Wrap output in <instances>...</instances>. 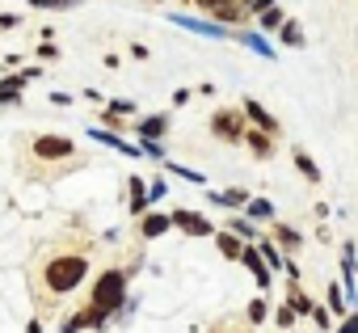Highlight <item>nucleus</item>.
Returning <instances> with one entry per match:
<instances>
[{
    "label": "nucleus",
    "mask_w": 358,
    "mask_h": 333,
    "mask_svg": "<svg viewBox=\"0 0 358 333\" xmlns=\"http://www.w3.org/2000/svg\"><path fill=\"white\" fill-rule=\"evenodd\" d=\"M122 295H127V278H122L118 270H106V274L97 278V287H93V308H97L101 316H110V312L122 308Z\"/></svg>",
    "instance_id": "obj_1"
},
{
    "label": "nucleus",
    "mask_w": 358,
    "mask_h": 333,
    "mask_svg": "<svg viewBox=\"0 0 358 333\" xmlns=\"http://www.w3.org/2000/svg\"><path fill=\"white\" fill-rule=\"evenodd\" d=\"M85 274H89V262L85 257H55L47 266V287L51 291H72Z\"/></svg>",
    "instance_id": "obj_2"
},
{
    "label": "nucleus",
    "mask_w": 358,
    "mask_h": 333,
    "mask_svg": "<svg viewBox=\"0 0 358 333\" xmlns=\"http://www.w3.org/2000/svg\"><path fill=\"white\" fill-rule=\"evenodd\" d=\"M173 22L194 30V34H207V38H232V30L224 22H203V17H186V13H173Z\"/></svg>",
    "instance_id": "obj_3"
},
{
    "label": "nucleus",
    "mask_w": 358,
    "mask_h": 333,
    "mask_svg": "<svg viewBox=\"0 0 358 333\" xmlns=\"http://www.w3.org/2000/svg\"><path fill=\"white\" fill-rule=\"evenodd\" d=\"M34 152L43 160H59V156H72V139H64V135H38L34 139Z\"/></svg>",
    "instance_id": "obj_4"
},
{
    "label": "nucleus",
    "mask_w": 358,
    "mask_h": 333,
    "mask_svg": "<svg viewBox=\"0 0 358 333\" xmlns=\"http://www.w3.org/2000/svg\"><path fill=\"white\" fill-rule=\"evenodd\" d=\"M169 220L182 228V232H190V236H211V224H207L203 215H194V211H173Z\"/></svg>",
    "instance_id": "obj_5"
},
{
    "label": "nucleus",
    "mask_w": 358,
    "mask_h": 333,
    "mask_svg": "<svg viewBox=\"0 0 358 333\" xmlns=\"http://www.w3.org/2000/svg\"><path fill=\"white\" fill-rule=\"evenodd\" d=\"M241 262L253 270V278H257V287H270V266L262 262V253L257 249H249V245H241Z\"/></svg>",
    "instance_id": "obj_6"
},
{
    "label": "nucleus",
    "mask_w": 358,
    "mask_h": 333,
    "mask_svg": "<svg viewBox=\"0 0 358 333\" xmlns=\"http://www.w3.org/2000/svg\"><path fill=\"white\" fill-rule=\"evenodd\" d=\"M211 127H215V135H224V139H232V143L241 139V114H236V110L215 114V122H211Z\"/></svg>",
    "instance_id": "obj_7"
},
{
    "label": "nucleus",
    "mask_w": 358,
    "mask_h": 333,
    "mask_svg": "<svg viewBox=\"0 0 358 333\" xmlns=\"http://www.w3.org/2000/svg\"><path fill=\"white\" fill-rule=\"evenodd\" d=\"M245 114H249V118H253V122H257V127H262V131H270V135H274V131H278V122H274V118H270V110H262V106H257V101H253V97H249V101H245Z\"/></svg>",
    "instance_id": "obj_8"
},
{
    "label": "nucleus",
    "mask_w": 358,
    "mask_h": 333,
    "mask_svg": "<svg viewBox=\"0 0 358 333\" xmlns=\"http://www.w3.org/2000/svg\"><path fill=\"white\" fill-rule=\"evenodd\" d=\"M89 135H93L97 143H106V148H118V152H127V156H143L135 143H122V139H118V135H110V131H89Z\"/></svg>",
    "instance_id": "obj_9"
},
{
    "label": "nucleus",
    "mask_w": 358,
    "mask_h": 333,
    "mask_svg": "<svg viewBox=\"0 0 358 333\" xmlns=\"http://www.w3.org/2000/svg\"><path fill=\"white\" fill-rule=\"evenodd\" d=\"M164 127H169V118H164V114H156V118H143V122H139V135H143V139H160V135H164Z\"/></svg>",
    "instance_id": "obj_10"
},
{
    "label": "nucleus",
    "mask_w": 358,
    "mask_h": 333,
    "mask_svg": "<svg viewBox=\"0 0 358 333\" xmlns=\"http://www.w3.org/2000/svg\"><path fill=\"white\" fill-rule=\"evenodd\" d=\"M169 224H173L169 215H143V224H139V228H143V236L152 241V236H160V232H169Z\"/></svg>",
    "instance_id": "obj_11"
},
{
    "label": "nucleus",
    "mask_w": 358,
    "mask_h": 333,
    "mask_svg": "<svg viewBox=\"0 0 358 333\" xmlns=\"http://www.w3.org/2000/svg\"><path fill=\"white\" fill-rule=\"evenodd\" d=\"M249 220H274V203L270 199H249Z\"/></svg>",
    "instance_id": "obj_12"
},
{
    "label": "nucleus",
    "mask_w": 358,
    "mask_h": 333,
    "mask_svg": "<svg viewBox=\"0 0 358 333\" xmlns=\"http://www.w3.org/2000/svg\"><path fill=\"white\" fill-rule=\"evenodd\" d=\"M278 38H282L287 47H303V30H299L295 22H282V26H278Z\"/></svg>",
    "instance_id": "obj_13"
},
{
    "label": "nucleus",
    "mask_w": 358,
    "mask_h": 333,
    "mask_svg": "<svg viewBox=\"0 0 358 333\" xmlns=\"http://www.w3.org/2000/svg\"><path fill=\"white\" fill-rule=\"evenodd\" d=\"M295 164H299V173H303L308 182H320V169H316V160H312V156H303V148L295 152Z\"/></svg>",
    "instance_id": "obj_14"
},
{
    "label": "nucleus",
    "mask_w": 358,
    "mask_h": 333,
    "mask_svg": "<svg viewBox=\"0 0 358 333\" xmlns=\"http://www.w3.org/2000/svg\"><path fill=\"white\" fill-rule=\"evenodd\" d=\"M257 22H262V30H278L287 17H282V9H274V5H270V9H262V13H257Z\"/></svg>",
    "instance_id": "obj_15"
},
{
    "label": "nucleus",
    "mask_w": 358,
    "mask_h": 333,
    "mask_svg": "<svg viewBox=\"0 0 358 333\" xmlns=\"http://www.w3.org/2000/svg\"><path fill=\"white\" fill-rule=\"evenodd\" d=\"M241 43H245V47H253L257 55H266V59H274V47H270V43H266L262 34H241Z\"/></svg>",
    "instance_id": "obj_16"
},
{
    "label": "nucleus",
    "mask_w": 358,
    "mask_h": 333,
    "mask_svg": "<svg viewBox=\"0 0 358 333\" xmlns=\"http://www.w3.org/2000/svg\"><path fill=\"white\" fill-rule=\"evenodd\" d=\"M148 207V190H143V178H131V211H143Z\"/></svg>",
    "instance_id": "obj_17"
},
{
    "label": "nucleus",
    "mask_w": 358,
    "mask_h": 333,
    "mask_svg": "<svg viewBox=\"0 0 358 333\" xmlns=\"http://www.w3.org/2000/svg\"><path fill=\"white\" fill-rule=\"evenodd\" d=\"M220 253L224 257H241V236L236 232H220Z\"/></svg>",
    "instance_id": "obj_18"
},
{
    "label": "nucleus",
    "mask_w": 358,
    "mask_h": 333,
    "mask_svg": "<svg viewBox=\"0 0 358 333\" xmlns=\"http://www.w3.org/2000/svg\"><path fill=\"white\" fill-rule=\"evenodd\" d=\"M257 253H262V262H266L270 270H282V257H278V249H274V241H262V245H257Z\"/></svg>",
    "instance_id": "obj_19"
},
{
    "label": "nucleus",
    "mask_w": 358,
    "mask_h": 333,
    "mask_svg": "<svg viewBox=\"0 0 358 333\" xmlns=\"http://www.w3.org/2000/svg\"><path fill=\"white\" fill-rule=\"evenodd\" d=\"M22 85H26V72H22V76H13V80H5V85H0V101H17Z\"/></svg>",
    "instance_id": "obj_20"
},
{
    "label": "nucleus",
    "mask_w": 358,
    "mask_h": 333,
    "mask_svg": "<svg viewBox=\"0 0 358 333\" xmlns=\"http://www.w3.org/2000/svg\"><path fill=\"white\" fill-rule=\"evenodd\" d=\"M249 143H253V152H257V156H270V152H274L270 131H253V135H249Z\"/></svg>",
    "instance_id": "obj_21"
},
{
    "label": "nucleus",
    "mask_w": 358,
    "mask_h": 333,
    "mask_svg": "<svg viewBox=\"0 0 358 333\" xmlns=\"http://www.w3.org/2000/svg\"><path fill=\"white\" fill-rule=\"evenodd\" d=\"M215 203H224V207H245L249 203V194L245 190H224V194H211Z\"/></svg>",
    "instance_id": "obj_22"
},
{
    "label": "nucleus",
    "mask_w": 358,
    "mask_h": 333,
    "mask_svg": "<svg viewBox=\"0 0 358 333\" xmlns=\"http://www.w3.org/2000/svg\"><path fill=\"white\" fill-rule=\"evenodd\" d=\"M169 173H173V178H186V182H194V186H203V182H207L203 173H194V169H182V164H169Z\"/></svg>",
    "instance_id": "obj_23"
},
{
    "label": "nucleus",
    "mask_w": 358,
    "mask_h": 333,
    "mask_svg": "<svg viewBox=\"0 0 358 333\" xmlns=\"http://www.w3.org/2000/svg\"><path fill=\"white\" fill-rule=\"evenodd\" d=\"M278 241H282L287 249H295V245H303V236H299L295 228H278Z\"/></svg>",
    "instance_id": "obj_24"
},
{
    "label": "nucleus",
    "mask_w": 358,
    "mask_h": 333,
    "mask_svg": "<svg viewBox=\"0 0 358 333\" xmlns=\"http://www.w3.org/2000/svg\"><path fill=\"white\" fill-rule=\"evenodd\" d=\"M329 312H345V295L337 291V283L329 287Z\"/></svg>",
    "instance_id": "obj_25"
},
{
    "label": "nucleus",
    "mask_w": 358,
    "mask_h": 333,
    "mask_svg": "<svg viewBox=\"0 0 358 333\" xmlns=\"http://www.w3.org/2000/svg\"><path fill=\"white\" fill-rule=\"evenodd\" d=\"M266 312H270V308H266V299H253V304H249V320H253V325H262V320H266Z\"/></svg>",
    "instance_id": "obj_26"
},
{
    "label": "nucleus",
    "mask_w": 358,
    "mask_h": 333,
    "mask_svg": "<svg viewBox=\"0 0 358 333\" xmlns=\"http://www.w3.org/2000/svg\"><path fill=\"white\" fill-rule=\"evenodd\" d=\"M76 0H34V9H72Z\"/></svg>",
    "instance_id": "obj_27"
},
{
    "label": "nucleus",
    "mask_w": 358,
    "mask_h": 333,
    "mask_svg": "<svg viewBox=\"0 0 358 333\" xmlns=\"http://www.w3.org/2000/svg\"><path fill=\"white\" fill-rule=\"evenodd\" d=\"M143 156H156V160H164V148L156 143V139H143V148H139Z\"/></svg>",
    "instance_id": "obj_28"
},
{
    "label": "nucleus",
    "mask_w": 358,
    "mask_h": 333,
    "mask_svg": "<svg viewBox=\"0 0 358 333\" xmlns=\"http://www.w3.org/2000/svg\"><path fill=\"white\" fill-rule=\"evenodd\" d=\"M291 308H295V316H299V312H312V299L295 291V295H291Z\"/></svg>",
    "instance_id": "obj_29"
},
{
    "label": "nucleus",
    "mask_w": 358,
    "mask_h": 333,
    "mask_svg": "<svg viewBox=\"0 0 358 333\" xmlns=\"http://www.w3.org/2000/svg\"><path fill=\"white\" fill-rule=\"evenodd\" d=\"M232 232H236V236H253V224H249V220H232Z\"/></svg>",
    "instance_id": "obj_30"
},
{
    "label": "nucleus",
    "mask_w": 358,
    "mask_h": 333,
    "mask_svg": "<svg viewBox=\"0 0 358 333\" xmlns=\"http://www.w3.org/2000/svg\"><path fill=\"white\" fill-rule=\"evenodd\" d=\"M278 325H282V329H287V325H295V308H291V304H287V308H278Z\"/></svg>",
    "instance_id": "obj_31"
},
{
    "label": "nucleus",
    "mask_w": 358,
    "mask_h": 333,
    "mask_svg": "<svg viewBox=\"0 0 358 333\" xmlns=\"http://www.w3.org/2000/svg\"><path fill=\"white\" fill-rule=\"evenodd\" d=\"M312 320H316L320 329H329V308H316V304H312Z\"/></svg>",
    "instance_id": "obj_32"
},
{
    "label": "nucleus",
    "mask_w": 358,
    "mask_h": 333,
    "mask_svg": "<svg viewBox=\"0 0 358 333\" xmlns=\"http://www.w3.org/2000/svg\"><path fill=\"white\" fill-rule=\"evenodd\" d=\"M337 333H358V312H350V316L341 320V329H337Z\"/></svg>",
    "instance_id": "obj_33"
},
{
    "label": "nucleus",
    "mask_w": 358,
    "mask_h": 333,
    "mask_svg": "<svg viewBox=\"0 0 358 333\" xmlns=\"http://www.w3.org/2000/svg\"><path fill=\"white\" fill-rule=\"evenodd\" d=\"M199 9H220V5H232V0H194Z\"/></svg>",
    "instance_id": "obj_34"
},
{
    "label": "nucleus",
    "mask_w": 358,
    "mask_h": 333,
    "mask_svg": "<svg viewBox=\"0 0 358 333\" xmlns=\"http://www.w3.org/2000/svg\"><path fill=\"white\" fill-rule=\"evenodd\" d=\"M148 199L156 203V199H164V182H152V190H148Z\"/></svg>",
    "instance_id": "obj_35"
},
{
    "label": "nucleus",
    "mask_w": 358,
    "mask_h": 333,
    "mask_svg": "<svg viewBox=\"0 0 358 333\" xmlns=\"http://www.w3.org/2000/svg\"><path fill=\"white\" fill-rule=\"evenodd\" d=\"M270 5H274V0H253L249 9H253V13H262V9H270Z\"/></svg>",
    "instance_id": "obj_36"
},
{
    "label": "nucleus",
    "mask_w": 358,
    "mask_h": 333,
    "mask_svg": "<svg viewBox=\"0 0 358 333\" xmlns=\"http://www.w3.org/2000/svg\"><path fill=\"white\" fill-rule=\"evenodd\" d=\"M241 5H253V0H241Z\"/></svg>",
    "instance_id": "obj_37"
}]
</instances>
